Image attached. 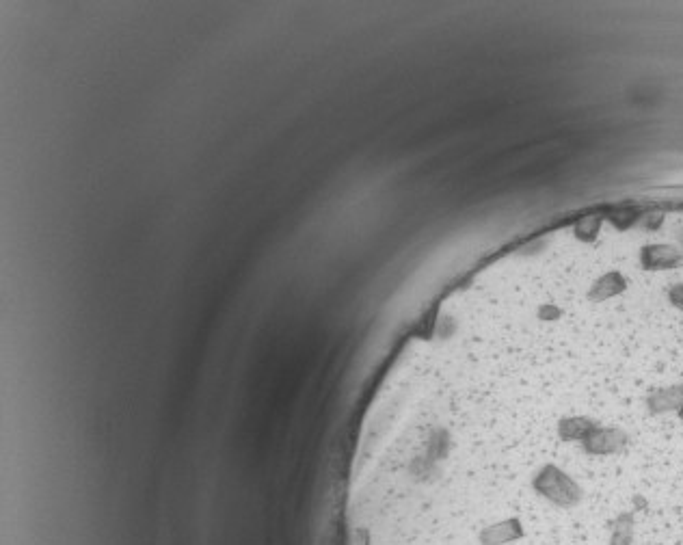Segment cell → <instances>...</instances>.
I'll return each mask as SVG.
<instances>
[{
	"label": "cell",
	"instance_id": "6da1fadb",
	"mask_svg": "<svg viewBox=\"0 0 683 545\" xmlns=\"http://www.w3.org/2000/svg\"><path fill=\"white\" fill-rule=\"evenodd\" d=\"M534 489L547 500H552L558 507H573L575 502L582 498V489L573 478L562 472L556 465L547 463L539 470V474L534 476Z\"/></svg>",
	"mask_w": 683,
	"mask_h": 545
},
{
	"label": "cell",
	"instance_id": "7a4b0ae2",
	"mask_svg": "<svg viewBox=\"0 0 683 545\" xmlns=\"http://www.w3.org/2000/svg\"><path fill=\"white\" fill-rule=\"evenodd\" d=\"M588 455H614L621 453L627 444V435L621 429L614 427H601V424H593V429L580 442Z\"/></svg>",
	"mask_w": 683,
	"mask_h": 545
},
{
	"label": "cell",
	"instance_id": "3957f363",
	"mask_svg": "<svg viewBox=\"0 0 683 545\" xmlns=\"http://www.w3.org/2000/svg\"><path fill=\"white\" fill-rule=\"evenodd\" d=\"M521 535H524L521 522L515 520V517H508V520L504 522H495L487 528H482L478 541L480 545H506V543L517 541Z\"/></svg>",
	"mask_w": 683,
	"mask_h": 545
},
{
	"label": "cell",
	"instance_id": "277c9868",
	"mask_svg": "<svg viewBox=\"0 0 683 545\" xmlns=\"http://www.w3.org/2000/svg\"><path fill=\"white\" fill-rule=\"evenodd\" d=\"M647 405L653 414H679L683 407V385L653 390L647 398Z\"/></svg>",
	"mask_w": 683,
	"mask_h": 545
},
{
	"label": "cell",
	"instance_id": "5b68a950",
	"mask_svg": "<svg viewBox=\"0 0 683 545\" xmlns=\"http://www.w3.org/2000/svg\"><path fill=\"white\" fill-rule=\"evenodd\" d=\"M677 416H679V418H681V420H683V407H681V409H679V414H677Z\"/></svg>",
	"mask_w": 683,
	"mask_h": 545
}]
</instances>
